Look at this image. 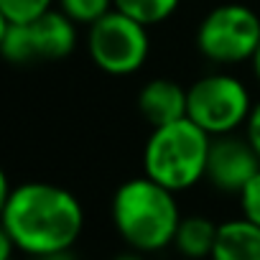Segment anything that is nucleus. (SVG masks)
<instances>
[{"instance_id": "obj_1", "label": "nucleus", "mask_w": 260, "mask_h": 260, "mask_svg": "<svg viewBox=\"0 0 260 260\" xmlns=\"http://www.w3.org/2000/svg\"><path fill=\"white\" fill-rule=\"evenodd\" d=\"M3 232L18 252L31 257L74 247L84 230L82 202L64 186L49 181H26L16 189L3 179Z\"/></svg>"}, {"instance_id": "obj_2", "label": "nucleus", "mask_w": 260, "mask_h": 260, "mask_svg": "<svg viewBox=\"0 0 260 260\" xmlns=\"http://www.w3.org/2000/svg\"><path fill=\"white\" fill-rule=\"evenodd\" d=\"M115 232L138 252H158L174 245L181 209L176 191L161 186L151 176H136L117 186L110 204Z\"/></svg>"}, {"instance_id": "obj_3", "label": "nucleus", "mask_w": 260, "mask_h": 260, "mask_svg": "<svg viewBox=\"0 0 260 260\" xmlns=\"http://www.w3.org/2000/svg\"><path fill=\"white\" fill-rule=\"evenodd\" d=\"M212 136L189 117L158 125L143 146V174L171 191H186L207 179Z\"/></svg>"}, {"instance_id": "obj_4", "label": "nucleus", "mask_w": 260, "mask_h": 260, "mask_svg": "<svg viewBox=\"0 0 260 260\" xmlns=\"http://www.w3.org/2000/svg\"><path fill=\"white\" fill-rule=\"evenodd\" d=\"M250 89L227 72H212L186 87V117L212 138L230 136L245 127L252 110Z\"/></svg>"}, {"instance_id": "obj_5", "label": "nucleus", "mask_w": 260, "mask_h": 260, "mask_svg": "<svg viewBox=\"0 0 260 260\" xmlns=\"http://www.w3.org/2000/svg\"><path fill=\"white\" fill-rule=\"evenodd\" d=\"M260 41V16L242 3H222L212 8L197 26V51L217 64L235 67L250 61Z\"/></svg>"}, {"instance_id": "obj_6", "label": "nucleus", "mask_w": 260, "mask_h": 260, "mask_svg": "<svg viewBox=\"0 0 260 260\" xmlns=\"http://www.w3.org/2000/svg\"><path fill=\"white\" fill-rule=\"evenodd\" d=\"M87 54L92 64L110 77L136 74L151 54L148 26L115 8L87 28Z\"/></svg>"}, {"instance_id": "obj_7", "label": "nucleus", "mask_w": 260, "mask_h": 260, "mask_svg": "<svg viewBox=\"0 0 260 260\" xmlns=\"http://www.w3.org/2000/svg\"><path fill=\"white\" fill-rule=\"evenodd\" d=\"M77 23L59 8L31 23L0 21V51L11 64L61 61L77 49Z\"/></svg>"}, {"instance_id": "obj_8", "label": "nucleus", "mask_w": 260, "mask_h": 260, "mask_svg": "<svg viewBox=\"0 0 260 260\" xmlns=\"http://www.w3.org/2000/svg\"><path fill=\"white\" fill-rule=\"evenodd\" d=\"M260 171V156L247 141V136H217L212 138L209 164H207V181L224 194H237L255 179Z\"/></svg>"}, {"instance_id": "obj_9", "label": "nucleus", "mask_w": 260, "mask_h": 260, "mask_svg": "<svg viewBox=\"0 0 260 260\" xmlns=\"http://www.w3.org/2000/svg\"><path fill=\"white\" fill-rule=\"evenodd\" d=\"M138 110L151 127L176 122L186 117V89L169 77H156L141 87Z\"/></svg>"}, {"instance_id": "obj_10", "label": "nucleus", "mask_w": 260, "mask_h": 260, "mask_svg": "<svg viewBox=\"0 0 260 260\" xmlns=\"http://www.w3.org/2000/svg\"><path fill=\"white\" fill-rule=\"evenodd\" d=\"M209 260H260V224L247 217L222 222Z\"/></svg>"}, {"instance_id": "obj_11", "label": "nucleus", "mask_w": 260, "mask_h": 260, "mask_svg": "<svg viewBox=\"0 0 260 260\" xmlns=\"http://www.w3.org/2000/svg\"><path fill=\"white\" fill-rule=\"evenodd\" d=\"M217 232H219V224H214L209 217H202V214L181 217L176 237H174V247L179 250L184 260H209L217 242Z\"/></svg>"}, {"instance_id": "obj_12", "label": "nucleus", "mask_w": 260, "mask_h": 260, "mask_svg": "<svg viewBox=\"0 0 260 260\" xmlns=\"http://www.w3.org/2000/svg\"><path fill=\"white\" fill-rule=\"evenodd\" d=\"M181 6V0H115V8L143 26H158L169 21Z\"/></svg>"}, {"instance_id": "obj_13", "label": "nucleus", "mask_w": 260, "mask_h": 260, "mask_svg": "<svg viewBox=\"0 0 260 260\" xmlns=\"http://www.w3.org/2000/svg\"><path fill=\"white\" fill-rule=\"evenodd\" d=\"M56 8L69 16L77 26H92L110 11H115V0H56Z\"/></svg>"}, {"instance_id": "obj_14", "label": "nucleus", "mask_w": 260, "mask_h": 260, "mask_svg": "<svg viewBox=\"0 0 260 260\" xmlns=\"http://www.w3.org/2000/svg\"><path fill=\"white\" fill-rule=\"evenodd\" d=\"M56 0H0V21L31 23L54 8Z\"/></svg>"}, {"instance_id": "obj_15", "label": "nucleus", "mask_w": 260, "mask_h": 260, "mask_svg": "<svg viewBox=\"0 0 260 260\" xmlns=\"http://www.w3.org/2000/svg\"><path fill=\"white\" fill-rule=\"evenodd\" d=\"M240 209H242V217H247L255 224H260V171L240 191Z\"/></svg>"}, {"instance_id": "obj_16", "label": "nucleus", "mask_w": 260, "mask_h": 260, "mask_svg": "<svg viewBox=\"0 0 260 260\" xmlns=\"http://www.w3.org/2000/svg\"><path fill=\"white\" fill-rule=\"evenodd\" d=\"M245 136H247V141L252 143V148L257 151V156H260V100L252 105V110H250V117H247V122H245Z\"/></svg>"}, {"instance_id": "obj_17", "label": "nucleus", "mask_w": 260, "mask_h": 260, "mask_svg": "<svg viewBox=\"0 0 260 260\" xmlns=\"http://www.w3.org/2000/svg\"><path fill=\"white\" fill-rule=\"evenodd\" d=\"M34 260H79L77 255H74V250L69 247V250H59V252H46V255H36Z\"/></svg>"}, {"instance_id": "obj_18", "label": "nucleus", "mask_w": 260, "mask_h": 260, "mask_svg": "<svg viewBox=\"0 0 260 260\" xmlns=\"http://www.w3.org/2000/svg\"><path fill=\"white\" fill-rule=\"evenodd\" d=\"M143 255H146V252H138V250L130 247V250H125V252H117L112 260H146Z\"/></svg>"}, {"instance_id": "obj_19", "label": "nucleus", "mask_w": 260, "mask_h": 260, "mask_svg": "<svg viewBox=\"0 0 260 260\" xmlns=\"http://www.w3.org/2000/svg\"><path fill=\"white\" fill-rule=\"evenodd\" d=\"M250 67H252V77H255L257 84H260V41H257V49H255V54H252V59H250Z\"/></svg>"}, {"instance_id": "obj_20", "label": "nucleus", "mask_w": 260, "mask_h": 260, "mask_svg": "<svg viewBox=\"0 0 260 260\" xmlns=\"http://www.w3.org/2000/svg\"><path fill=\"white\" fill-rule=\"evenodd\" d=\"M8 260H13V257H8Z\"/></svg>"}]
</instances>
